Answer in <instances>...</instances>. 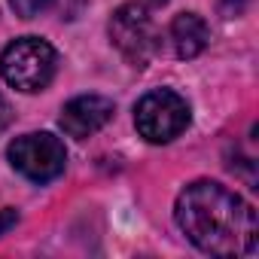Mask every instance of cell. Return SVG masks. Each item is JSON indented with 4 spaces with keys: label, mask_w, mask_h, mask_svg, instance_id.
<instances>
[{
    "label": "cell",
    "mask_w": 259,
    "mask_h": 259,
    "mask_svg": "<svg viewBox=\"0 0 259 259\" xmlns=\"http://www.w3.org/2000/svg\"><path fill=\"white\" fill-rule=\"evenodd\" d=\"M180 232L210 256H250L259 244L253 204L217 180L189 183L174 207Z\"/></svg>",
    "instance_id": "6da1fadb"
},
{
    "label": "cell",
    "mask_w": 259,
    "mask_h": 259,
    "mask_svg": "<svg viewBox=\"0 0 259 259\" xmlns=\"http://www.w3.org/2000/svg\"><path fill=\"white\" fill-rule=\"evenodd\" d=\"M58 70V52L40 37H19L0 55V73L19 92H43Z\"/></svg>",
    "instance_id": "7a4b0ae2"
},
{
    "label": "cell",
    "mask_w": 259,
    "mask_h": 259,
    "mask_svg": "<svg viewBox=\"0 0 259 259\" xmlns=\"http://www.w3.org/2000/svg\"><path fill=\"white\" fill-rule=\"evenodd\" d=\"M135 125H138L141 138H147L150 144H168L186 132L189 104L171 89H156L138 101Z\"/></svg>",
    "instance_id": "3957f363"
},
{
    "label": "cell",
    "mask_w": 259,
    "mask_h": 259,
    "mask_svg": "<svg viewBox=\"0 0 259 259\" xmlns=\"http://www.w3.org/2000/svg\"><path fill=\"white\" fill-rule=\"evenodd\" d=\"M7 156H10V165H13L22 177L34 180V183H49V180H55V177L64 171V165H67V150H64V144H61L55 135H49V132H34V135L16 138V141L10 144Z\"/></svg>",
    "instance_id": "277c9868"
},
{
    "label": "cell",
    "mask_w": 259,
    "mask_h": 259,
    "mask_svg": "<svg viewBox=\"0 0 259 259\" xmlns=\"http://www.w3.org/2000/svg\"><path fill=\"white\" fill-rule=\"evenodd\" d=\"M110 40L135 67H147V61L159 52L156 25L138 4H125L110 16Z\"/></svg>",
    "instance_id": "5b68a950"
},
{
    "label": "cell",
    "mask_w": 259,
    "mask_h": 259,
    "mask_svg": "<svg viewBox=\"0 0 259 259\" xmlns=\"http://www.w3.org/2000/svg\"><path fill=\"white\" fill-rule=\"evenodd\" d=\"M113 113H116V107H113L110 98H104V95H79V98L64 104L58 122H61L67 138L85 141V138L101 132V128L113 119Z\"/></svg>",
    "instance_id": "8992f818"
},
{
    "label": "cell",
    "mask_w": 259,
    "mask_h": 259,
    "mask_svg": "<svg viewBox=\"0 0 259 259\" xmlns=\"http://www.w3.org/2000/svg\"><path fill=\"white\" fill-rule=\"evenodd\" d=\"M207 40H210V31H207V25H204L201 16H195V13H180V16L171 22V43H174V52H177L180 58H195V55H201L204 46H207Z\"/></svg>",
    "instance_id": "52a82bcc"
},
{
    "label": "cell",
    "mask_w": 259,
    "mask_h": 259,
    "mask_svg": "<svg viewBox=\"0 0 259 259\" xmlns=\"http://www.w3.org/2000/svg\"><path fill=\"white\" fill-rule=\"evenodd\" d=\"M82 7L85 0H49V10H55L58 19H76Z\"/></svg>",
    "instance_id": "ba28073f"
},
{
    "label": "cell",
    "mask_w": 259,
    "mask_h": 259,
    "mask_svg": "<svg viewBox=\"0 0 259 259\" xmlns=\"http://www.w3.org/2000/svg\"><path fill=\"white\" fill-rule=\"evenodd\" d=\"M16 223H19V213H16L13 207L0 210V235H7L10 229H16Z\"/></svg>",
    "instance_id": "9c48e42d"
},
{
    "label": "cell",
    "mask_w": 259,
    "mask_h": 259,
    "mask_svg": "<svg viewBox=\"0 0 259 259\" xmlns=\"http://www.w3.org/2000/svg\"><path fill=\"white\" fill-rule=\"evenodd\" d=\"M13 122V107H10V101L0 95V132H4V128Z\"/></svg>",
    "instance_id": "30bf717a"
},
{
    "label": "cell",
    "mask_w": 259,
    "mask_h": 259,
    "mask_svg": "<svg viewBox=\"0 0 259 259\" xmlns=\"http://www.w3.org/2000/svg\"><path fill=\"white\" fill-rule=\"evenodd\" d=\"M144 4H147V7H165L168 0H144Z\"/></svg>",
    "instance_id": "8fae6325"
}]
</instances>
